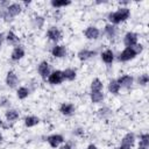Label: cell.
Segmentation results:
<instances>
[{"label": "cell", "mask_w": 149, "mask_h": 149, "mask_svg": "<svg viewBox=\"0 0 149 149\" xmlns=\"http://www.w3.org/2000/svg\"><path fill=\"white\" fill-rule=\"evenodd\" d=\"M130 15H132V12L128 6L127 7H118L115 10L109 12L107 14V20H108V23L118 26V24L126 22L130 17Z\"/></svg>", "instance_id": "obj_1"}, {"label": "cell", "mask_w": 149, "mask_h": 149, "mask_svg": "<svg viewBox=\"0 0 149 149\" xmlns=\"http://www.w3.org/2000/svg\"><path fill=\"white\" fill-rule=\"evenodd\" d=\"M23 6L21 2H10L6 10H7V16L5 17V22H12L16 16H19L22 12H23Z\"/></svg>", "instance_id": "obj_2"}, {"label": "cell", "mask_w": 149, "mask_h": 149, "mask_svg": "<svg viewBox=\"0 0 149 149\" xmlns=\"http://www.w3.org/2000/svg\"><path fill=\"white\" fill-rule=\"evenodd\" d=\"M45 37L48 41L52 42L54 44H57L59 41L63 40V31L57 26H50L45 31Z\"/></svg>", "instance_id": "obj_3"}, {"label": "cell", "mask_w": 149, "mask_h": 149, "mask_svg": "<svg viewBox=\"0 0 149 149\" xmlns=\"http://www.w3.org/2000/svg\"><path fill=\"white\" fill-rule=\"evenodd\" d=\"M36 71H37V74L40 76V78L47 81V78H48L49 74L51 73L52 68H51V64H50L47 59H43V61H41V62L37 64Z\"/></svg>", "instance_id": "obj_4"}, {"label": "cell", "mask_w": 149, "mask_h": 149, "mask_svg": "<svg viewBox=\"0 0 149 149\" xmlns=\"http://www.w3.org/2000/svg\"><path fill=\"white\" fill-rule=\"evenodd\" d=\"M19 84H20V78H19L17 73L14 70H8L6 72V76H5V85H6V87H8L10 90L17 88Z\"/></svg>", "instance_id": "obj_5"}, {"label": "cell", "mask_w": 149, "mask_h": 149, "mask_svg": "<svg viewBox=\"0 0 149 149\" xmlns=\"http://www.w3.org/2000/svg\"><path fill=\"white\" fill-rule=\"evenodd\" d=\"M137 57V52L135 51L134 48H123L119 55H118V61L121 63H127Z\"/></svg>", "instance_id": "obj_6"}, {"label": "cell", "mask_w": 149, "mask_h": 149, "mask_svg": "<svg viewBox=\"0 0 149 149\" xmlns=\"http://www.w3.org/2000/svg\"><path fill=\"white\" fill-rule=\"evenodd\" d=\"M83 35H84V37H85L86 40H88V41H97V40L100 37V35H101V30H100L97 26L90 24V26H87V27L83 30Z\"/></svg>", "instance_id": "obj_7"}, {"label": "cell", "mask_w": 149, "mask_h": 149, "mask_svg": "<svg viewBox=\"0 0 149 149\" xmlns=\"http://www.w3.org/2000/svg\"><path fill=\"white\" fill-rule=\"evenodd\" d=\"M47 81L49 85L51 86H58L61 84L64 83V77H63V71L59 69L52 70L51 73L49 74V77L47 78Z\"/></svg>", "instance_id": "obj_8"}, {"label": "cell", "mask_w": 149, "mask_h": 149, "mask_svg": "<svg viewBox=\"0 0 149 149\" xmlns=\"http://www.w3.org/2000/svg\"><path fill=\"white\" fill-rule=\"evenodd\" d=\"M45 141H47V143L49 144L50 148L56 149V148H58L59 146H62V144L65 142V137H64L62 134L54 133V134L48 135V136L45 137Z\"/></svg>", "instance_id": "obj_9"}, {"label": "cell", "mask_w": 149, "mask_h": 149, "mask_svg": "<svg viewBox=\"0 0 149 149\" xmlns=\"http://www.w3.org/2000/svg\"><path fill=\"white\" fill-rule=\"evenodd\" d=\"M122 43L125 48H133L139 43V34L135 31H127L122 37Z\"/></svg>", "instance_id": "obj_10"}, {"label": "cell", "mask_w": 149, "mask_h": 149, "mask_svg": "<svg viewBox=\"0 0 149 149\" xmlns=\"http://www.w3.org/2000/svg\"><path fill=\"white\" fill-rule=\"evenodd\" d=\"M50 55L52 58L55 59H62V58H65L66 55H68V49L64 44H54L50 49Z\"/></svg>", "instance_id": "obj_11"}, {"label": "cell", "mask_w": 149, "mask_h": 149, "mask_svg": "<svg viewBox=\"0 0 149 149\" xmlns=\"http://www.w3.org/2000/svg\"><path fill=\"white\" fill-rule=\"evenodd\" d=\"M116 80H118L120 87L123 90H130L133 87V85L135 84V78L128 73H123V74L119 76L116 78Z\"/></svg>", "instance_id": "obj_12"}, {"label": "cell", "mask_w": 149, "mask_h": 149, "mask_svg": "<svg viewBox=\"0 0 149 149\" xmlns=\"http://www.w3.org/2000/svg\"><path fill=\"white\" fill-rule=\"evenodd\" d=\"M98 55V51L95 49H88V48H83L80 50H78L77 52V58L80 62H87L91 58H94Z\"/></svg>", "instance_id": "obj_13"}, {"label": "cell", "mask_w": 149, "mask_h": 149, "mask_svg": "<svg viewBox=\"0 0 149 149\" xmlns=\"http://www.w3.org/2000/svg\"><path fill=\"white\" fill-rule=\"evenodd\" d=\"M24 56H26V49H24L23 45L19 44V45H16V47H14V48L12 49L10 55H9V58H10L12 62L17 63V62H20L21 59H23Z\"/></svg>", "instance_id": "obj_14"}, {"label": "cell", "mask_w": 149, "mask_h": 149, "mask_svg": "<svg viewBox=\"0 0 149 149\" xmlns=\"http://www.w3.org/2000/svg\"><path fill=\"white\" fill-rule=\"evenodd\" d=\"M58 112L63 116H72L76 113V105L73 102H70V101H64L59 105Z\"/></svg>", "instance_id": "obj_15"}, {"label": "cell", "mask_w": 149, "mask_h": 149, "mask_svg": "<svg viewBox=\"0 0 149 149\" xmlns=\"http://www.w3.org/2000/svg\"><path fill=\"white\" fill-rule=\"evenodd\" d=\"M118 34H119V29H118L116 26L111 24V23H108V22L104 26V35L106 36V38H107L108 41H114V40L116 38Z\"/></svg>", "instance_id": "obj_16"}, {"label": "cell", "mask_w": 149, "mask_h": 149, "mask_svg": "<svg viewBox=\"0 0 149 149\" xmlns=\"http://www.w3.org/2000/svg\"><path fill=\"white\" fill-rule=\"evenodd\" d=\"M3 116H5L6 122H8V123H14V122H16V121L20 119V111L16 109V108L9 107V108L5 109Z\"/></svg>", "instance_id": "obj_17"}, {"label": "cell", "mask_w": 149, "mask_h": 149, "mask_svg": "<svg viewBox=\"0 0 149 149\" xmlns=\"http://www.w3.org/2000/svg\"><path fill=\"white\" fill-rule=\"evenodd\" d=\"M5 42L8 44V45H12L13 48L19 45L20 42H21V38L20 36L14 31V30H8L6 34H5Z\"/></svg>", "instance_id": "obj_18"}, {"label": "cell", "mask_w": 149, "mask_h": 149, "mask_svg": "<svg viewBox=\"0 0 149 149\" xmlns=\"http://www.w3.org/2000/svg\"><path fill=\"white\" fill-rule=\"evenodd\" d=\"M100 59H101V62L104 64L112 65L113 62H114V59H115V54H114V51L112 49L107 48V49H105V50H102L100 52Z\"/></svg>", "instance_id": "obj_19"}, {"label": "cell", "mask_w": 149, "mask_h": 149, "mask_svg": "<svg viewBox=\"0 0 149 149\" xmlns=\"http://www.w3.org/2000/svg\"><path fill=\"white\" fill-rule=\"evenodd\" d=\"M95 115L100 120H108L113 115V109L108 106H101L95 111Z\"/></svg>", "instance_id": "obj_20"}, {"label": "cell", "mask_w": 149, "mask_h": 149, "mask_svg": "<svg viewBox=\"0 0 149 149\" xmlns=\"http://www.w3.org/2000/svg\"><path fill=\"white\" fill-rule=\"evenodd\" d=\"M30 24H31V27L34 29L41 30L45 24V17L43 15H41V14H35L30 19Z\"/></svg>", "instance_id": "obj_21"}, {"label": "cell", "mask_w": 149, "mask_h": 149, "mask_svg": "<svg viewBox=\"0 0 149 149\" xmlns=\"http://www.w3.org/2000/svg\"><path fill=\"white\" fill-rule=\"evenodd\" d=\"M40 122H41V119L34 114H28L23 118V125L26 128H34L37 125H40Z\"/></svg>", "instance_id": "obj_22"}, {"label": "cell", "mask_w": 149, "mask_h": 149, "mask_svg": "<svg viewBox=\"0 0 149 149\" xmlns=\"http://www.w3.org/2000/svg\"><path fill=\"white\" fill-rule=\"evenodd\" d=\"M135 142H136V136H135V134L133 132L126 133L120 140V144L127 146V147H130V148H133L135 146Z\"/></svg>", "instance_id": "obj_23"}, {"label": "cell", "mask_w": 149, "mask_h": 149, "mask_svg": "<svg viewBox=\"0 0 149 149\" xmlns=\"http://www.w3.org/2000/svg\"><path fill=\"white\" fill-rule=\"evenodd\" d=\"M107 91L108 93L113 94V95H118L121 91V87L116 80V78H112L108 80V84H107Z\"/></svg>", "instance_id": "obj_24"}, {"label": "cell", "mask_w": 149, "mask_h": 149, "mask_svg": "<svg viewBox=\"0 0 149 149\" xmlns=\"http://www.w3.org/2000/svg\"><path fill=\"white\" fill-rule=\"evenodd\" d=\"M63 71V77H64V81H73L77 79V70L74 68H65Z\"/></svg>", "instance_id": "obj_25"}, {"label": "cell", "mask_w": 149, "mask_h": 149, "mask_svg": "<svg viewBox=\"0 0 149 149\" xmlns=\"http://www.w3.org/2000/svg\"><path fill=\"white\" fill-rule=\"evenodd\" d=\"M90 100L93 105L101 104L105 100V93L104 91H97V92H90Z\"/></svg>", "instance_id": "obj_26"}, {"label": "cell", "mask_w": 149, "mask_h": 149, "mask_svg": "<svg viewBox=\"0 0 149 149\" xmlns=\"http://www.w3.org/2000/svg\"><path fill=\"white\" fill-rule=\"evenodd\" d=\"M97 91H104V83L98 77L93 78L90 83V92H97Z\"/></svg>", "instance_id": "obj_27"}, {"label": "cell", "mask_w": 149, "mask_h": 149, "mask_svg": "<svg viewBox=\"0 0 149 149\" xmlns=\"http://www.w3.org/2000/svg\"><path fill=\"white\" fill-rule=\"evenodd\" d=\"M30 90H29V87L28 86H19L17 88H16V98L19 99V100H26L29 95H30Z\"/></svg>", "instance_id": "obj_28"}, {"label": "cell", "mask_w": 149, "mask_h": 149, "mask_svg": "<svg viewBox=\"0 0 149 149\" xmlns=\"http://www.w3.org/2000/svg\"><path fill=\"white\" fill-rule=\"evenodd\" d=\"M49 3L52 9H61V8H65L72 5L70 0H51Z\"/></svg>", "instance_id": "obj_29"}, {"label": "cell", "mask_w": 149, "mask_h": 149, "mask_svg": "<svg viewBox=\"0 0 149 149\" xmlns=\"http://www.w3.org/2000/svg\"><path fill=\"white\" fill-rule=\"evenodd\" d=\"M148 83H149V74H148L147 72H143V73H141V74L137 76V78H136V84H137L139 86L144 87V86L148 85Z\"/></svg>", "instance_id": "obj_30"}, {"label": "cell", "mask_w": 149, "mask_h": 149, "mask_svg": "<svg viewBox=\"0 0 149 149\" xmlns=\"http://www.w3.org/2000/svg\"><path fill=\"white\" fill-rule=\"evenodd\" d=\"M139 146L148 148L149 147V134L148 133H142L139 136Z\"/></svg>", "instance_id": "obj_31"}, {"label": "cell", "mask_w": 149, "mask_h": 149, "mask_svg": "<svg viewBox=\"0 0 149 149\" xmlns=\"http://www.w3.org/2000/svg\"><path fill=\"white\" fill-rule=\"evenodd\" d=\"M10 104H12V101L7 95H0V108L7 109L10 107Z\"/></svg>", "instance_id": "obj_32"}, {"label": "cell", "mask_w": 149, "mask_h": 149, "mask_svg": "<svg viewBox=\"0 0 149 149\" xmlns=\"http://www.w3.org/2000/svg\"><path fill=\"white\" fill-rule=\"evenodd\" d=\"M84 134H85V129H84L83 127H80V126L74 127V128L72 129V135H73L74 137H83Z\"/></svg>", "instance_id": "obj_33"}, {"label": "cell", "mask_w": 149, "mask_h": 149, "mask_svg": "<svg viewBox=\"0 0 149 149\" xmlns=\"http://www.w3.org/2000/svg\"><path fill=\"white\" fill-rule=\"evenodd\" d=\"M51 17H52L54 21L58 22V21H61L62 17H63V12H62L61 9H54V12H52V14H51Z\"/></svg>", "instance_id": "obj_34"}, {"label": "cell", "mask_w": 149, "mask_h": 149, "mask_svg": "<svg viewBox=\"0 0 149 149\" xmlns=\"http://www.w3.org/2000/svg\"><path fill=\"white\" fill-rule=\"evenodd\" d=\"M58 149H74V144H73V142H71V141H66V142H64L62 146H59Z\"/></svg>", "instance_id": "obj_35"}, {"label": "cell", "mask_w": 149, "mask_h": 149, "mask_svg": "<svg viewBox=\"0 0 149 149\" xmlns=\"http://www.w3.org/2000/svg\"><path fill=\"white\" fill-rule=\"evenodd\" d=\"M85 149H99V148H98L97 144H94V143H90V144H87V147H86Z\"/></svg>", "instance_id": "obj_36"}, {"label": "cell", "mask_w": 149, "mask_h": 149, "mask_svg": "<svg viewBox=\"0 0 149 149\" xmlns=\"http://www.w3.org/2000/svg\"><path fill=\"white\" fill-rule=\"evenodd\" d=\"M3 42H5V34L3 33H0V49H1L2 44H3Z\"/></svg>", "instance_id": "obj_37"}, {"label": "cell", "mask_w": 149, "mask_h": 149, "mask_svg": "<svg viewBox=\"0 0 149 149\" xmlns=\"http://www.w3.org/2000/svg\"><path fill=\"white\" fill-rule=\"evenodd\" d=\"M114 149H133V148L127 147V146H122V144H120V146H118V147H116V148H114Z\"/></svg>", "instance_id": "obj_38"}, {"label": "cell", "mask_w": 149, "mask_h": 149, "mask_svg": "<svg viewBox=\"0 0 149 149\" xmlns=\"http://www.w3.org/2000/svg\"><path fill=\"white\" fill-rule=\"evenodd\" d=\"M94 3L95 5H104V3H107V1H95Z\"/></svg>", "instance_id": "obj_39"}, {"label": "cell", "mask_w": 149, "mask_h": 149, "mask_svg": "<svg viewBox=\"0 0 149 149\" xmlns=\"http://www.w3.org/2000/svg\"><path fill=\"white\" fill-rule=\"evenodd\" d=\"M3 140V135H2V133H1V130H0V142Z\"/></svg>", "instance_id": "obj_40"}, {"label": "cell", "mask_w": 149, "mask_h": 149, "mask_svg": "<svg viewBox=\"0 0 149 149\" xmlns=\"http://www.w3.org/2000/svg\"><path fill=\"white\" fill-rule=\"evenodd\" d=\"M3 91V86L1 85V83H0V92H2Z\"/></svg>", "instance_id": "obj_41"}, {"label": "cell", "mask_w": 149, "mask_h": 149, "mask_svg": "<svg viewBox=\"0 0 149 149\" xmlns=\"http://www.w3.org/2000/svg\"><path fill=\"white\" fill-rule=\"evenodd\" d=\"M2 123H3V121H2V118H1V116H0V127H1V126H2Z\"/></svg>", "instance_id": "obj_42"}, {"label": "cell", "mask_w": 149, "mask_h": 149, "mask_svg": "<svg viewBox=\"0 0 149 149\" xmlns=\"http://www.w3.org/2000/svg\"><path fill=\"white\" fill-rule=\"evenodd\" d=\"M137 149H148V148H144V147H141V146H139V147H137Z\"/></svg>", "instance_id": "obj_43"}]
</instances>
